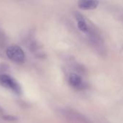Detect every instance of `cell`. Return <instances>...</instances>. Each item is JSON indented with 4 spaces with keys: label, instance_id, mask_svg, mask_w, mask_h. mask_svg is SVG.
<instances>
[{
    "label": "cell",
    "instance_id": "cell-7",
    "mask_svg": "<svg viewBox=\"0 0 123 123\" xmlns=\"http://www.w3.org/2000/svg\"><path fill=\"white\" fill-rule=\"evenodd\" d=\"M7 43H8V37L5 32L0 27V47L1 48L4 47L5 45H6Z\"/></svg>",
    "mask_w": 123,
    "mask_h": 123
},
{
    "label": "cell",
    "instance_id": "cell-6",
    "mask_svg": "<svg viewBox=\"0 0 123 123\" xmlns=\"http://www.w3.org/2000/svg\"><path fill=\"white\" fill-rule=\"evenodd\" d=\"M79 8L82 9H95L98 4L99 1L94 0H86V1H80L78 3Z\"/></svg>",
    "mask_w": 123,
    "mask_h": 123
},
{
    "label": "cell",
    "instance_id": "cell-8",
    "mask_svg": "<svg viewBox=\"0 0 123 123\" xmlns=\"http://www.w3.org/2000/svg\"><path fill=\"white\" fill-rule=\"evenodd\" d=\"M8 66L4 64H0V76L4 74H6Z\"/></svg>",
    "mask_w": 123,
    "mask_h": 123
},
{
    "label": "cell",
    "instance_id": "cell-2",
    "mask_svg": "<svg viewBox=\"0 0 123 123\" xmlns=\"http://www.w3.org/2000/svg\"><path fill=\"white\" fill-rule=\"evenodd\" d=\"M6 55L9 59L17 63H22L25 60V55L23 50L16 45L9 46L6 50Z\"/></svg>",
    "mask_w": 123,
    "mask_h": 123
},
{
    "label": "cell",
    "instance_id": "cell-10",
    "mask_svg": "<svg viewBox=\"0 0 123 123\" xmlns=\"http://www.w3.org/2000/svg\"><path fill=\"white\" fill-rule=\"evenodd\" d=\"M5 115H6V114L4 113V109H3L1 107H0V115H1V116H2V117H4Z\"/></svg>",
    "mask_w": 123,
    "mask_h": 123
},
{
    "label": "cell",
    "instance_id": "cell-4",
    "mask_svg": "<svg viewBox=\"0 0 123 123\" xmlns=\"http://www.w3.org/2000/svg\"><path fill=\"white\" fill-rule=\"evenodd\" d=\"M68 83L71 86L79 91L84 90L86 88V83L84 81L83 79L76 74H71L69 75Z\"/></svg>",
    "mask_w": 123,
    "mask_h": 123
},
{
    "label": "cell",
    "instance_id": "cell-1",
    "mask_svg": "<svg viewBox=\"0 0 123 123\" xmlns=\"http://www.w3.org/2000/svg\"><path fill=\"white\" fill-rule=\"evenodd\" d=\"M86 35H87L88 40L90 43L98 52H99L100 53H105V45L103 39L102 38V36L100 35L98 30L92 25L90 24L89 30L86 32Z\"/></svg>",
    "mask_w": 123,
    "mask_h": 123
},
{
    "label": "cell",
    "instance_id": "cell-3",
    "mask_svg": "<svg viewBox=\"0 0 123 123\" xmlns=\"http://www.w3.org/2000/svg\"><path fill=\"white\" fill-rule=\"evenodd\" d=\"M0 84L4 88L12 91L15 94H19L21 93V87L19 84L14 78L7 74H4L0 76Z\"/></svg>",
    "mask_w": 123,
    "mask_h": 123
},
{
    "label": "cell",
    "instance_id": "cell-9",
    "mask_svg": "<svg viewBox=\"0 0 123 123\" xmlns=\"http://www.w3.org/2000/svg\"><path fill=\"white\" fill-rule=\"evenodd\" d=\"M115 12L117 13L118 18L120 19L123 22V9H120H120H116L115 10Z\"/></svg>",
    "mask_w": 123,
    "mask_h": 123
},
{
    "label": "cell",
    "instance_id": "cell-5",
    "mask_svg": "<svg viewBox=\"0 0 123 123\" xmlns=\"http://www.w3.org/2000/svg\"><path fill=\"white\" fill-rule=\"evenodd\" d=\"M75 17H76V19L77 21V25H78L79 29L81 32H83L86 34V32L89 30L90 23H89L87 22V20L84 18V17L79 12L75 13Z\"/></svg>",
    "mask_w": 123,
    "mask_h": 123
}]
</instances>
